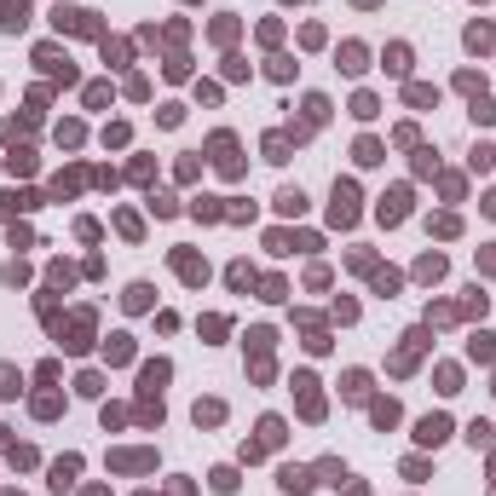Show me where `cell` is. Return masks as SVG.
<instances>
[{"mask_svg":"<svg viewBox=\"0 0 496 496\" xmlns=\"http://www.w3.org/2000/svg\"><path fill=\"white\" fill-rule=\"evenodd\" d=\"M53 23L70 29V35H99V12H81V6H58Z\"/></svg>","mask_w":496,"mask_h":496,"instance_id":"6da1fadb","label":"cell"},{"mask_svg":"<svg viewBox=\"0 0 496 496\" xmlns=\"http://www.w3.org/2000/svg\"><path fill=\"white\" fill-rule=\"evenodd\" d=\"M329 219H335V225H352V219H358V191H352V185H335V208H329Z\"/></svg>","mask_w":496,"mask_h":496,"instance_id":"7a4b0ae2","label":"cell"},{"mask_svg":"<svg viewBox=\"0 0 496 496\" xmlns=\"http://www.w3.org/2000/svg\"><path fill=\"white\" fill-rule=\"evenodd\" d=\"M450 439V416H421L416 421V444H444Z\"/></svg>","mask_w":496,"mask_h":496,"instance_id":"3957f363","label":"cell"},{"mask_svg":"<svg viewBox=\"0 0 496 496\" xmlns=\"http://www.w3.org/2000/svg\"><path fill=\"white\" fill-rule=\"evenodd\" d=\"M375 214H381V225H398L404 214H410V191H392V197H381V208H375Z\"/></svg>","mask_w":496,"mask_h":496,"instance_id":"277c9868","label":"cell"},{"mask_svg":"<svg viewBox=\"0 0 496 496\" xmlns=\"http://www.w3.org/2000/svg\"><path fill=\"white\" fill-rule=\"evenodd\" d=\"M29 23V0H0V29H23Z\"/></svg>","mask_w":496,"mask_h":496,"instance_id":"5b68a950","label":"cell"},{"mask_svg":"<svg viewBox=\"0 0 496 496\" xmlns=\"http://www.w3.org/2000/svg\"><path fill=\"white\" fill-rule=\"evenodd\" d=\"M277 485H283V490H294V496H300V490H312V485H318V479H312V473H306V468H283V473H277Z\"/></svg>","mask_w":496,"mask_h":496,"instance_id":"8992f818","label":"cell"},{"mask_svg":"<svg viewBox=\"0 0 496 496\" xmlns=\"http://www.w3.org/2000/svg\"><path fill=\"white\" fill-rule=\"evenodd\" d=\"M173 265H179V277H185V283H202V277H208V265L191 260V254H173Z\"/></svg>","mask_w":496,"mask_h":496,"instance_id":"52a82bcc","label":"cell"},{"mask_svg":"<svg viewBox=\"0 0 496 496\" xmlns=\"http://www.w3.org/2000/svg\"><path fill=\"white\" fill-rule=\"evenodd\" d=\"M75 473H81V462H75V456H64V462H53V490H64V485H75Z\"/></svg>","mask_w":496,"mask_h":496,"instance_id":"ba28073f","label":"cell"},{"mask_svg":"<svg viewBox=\"0 0 496 496\" xmlns=\"http://www.w3.org/2000/svg\"><path fill=\"white\" fill-rule=\"evenodd\" d=\"M416 277H421V283H439V277H444V254H421Z\"/></svg>","mask_w":496,"mask_h":496,"instance_id":"9c48e42d","label":"cell"},{"mask_svg":"<svg viewBox=\"0 0 496 496\" xmlns=\"http://www.w3.org/2000/svg\"><path fill=\"white\" fill-rule=\"evenodd\" d=\"M104 358H110V364H127V358H133V341H127V335H110V341H104Z\"/></svg>","mask_w":496,"mask_h":496,"instance_id":"30bf717a","label":"cell"},{"mask_svg":"<svg viewBox=\"0 0 496 496\" xmlns=\"http://www.w3.org/2000/svg\"><path fill=\"white\" fill-rule=\"evenodd\" d=\"M341 70H346V75L364 70V47H358V40H346V47H341Z\"/></svg>","mask_w":496,"mask_h":496,"instance_id":"8fae6325","label":"cell"},{"mask_svg":"<svg viewBox=\"0 0 496 496\" xmlns=\"http://www.w3.org/2000/svg\"><path fill=\"white\" fill-rule=\"evenodd\" d=\"M260 444H265V450L283 444V416H265V421H260Z\"/></svg>","mask_w":496,"mask_h":496,"instance_id":"7c38bea8","label":"cell"},{"mask_svg":"<svg viewBox=\"0 0 496 496\" xmlns=\"http://www.w3.org/2000/svg\"><path fill=\"white\" fill-rule=\"evenodd\" d=\"M58 410H64V398H58V392H40V398H35V416H40V421H53Z\"/></svg>","mask_w":496,"mask_h":496,"instance_id":"4fadbf2b","label":"cell"},{"mask_svg":"<svg viewBox=\"0 0 496 496\" xmlns=\"http://www.w3.org/2000/svg\"><path fill=\"white\" fill-rule=\"evenodd\" d=\"M468 358H479V364H490V358H496V335H473Z\"/></svg>","mask_w":496,"mask_h":496,"instance_id":"5bb4252c","label":"cell"},{"mask_svg":"<svg viewBox=\"0 0 496 496\" xmlns=\"http://www.w3.org/2000/svg\"><path fill=\"white\" fill-rule=\"evenodd\" d=\"M116 468H121V473H139V468H150V456H145V450H121Z\"/></svg>","mask_w":496,"mask_h":496,"instance_id":"9a60e30c","label":"cell"},{"mask_svg":"<svg viewBox=\"0 0 496 496\" xmlns=\"http://www.w3.org/2000/svg\"><path fill=\"white\" fill-rule=\"evenodd\" d=\"M18 387H23V375L12 364H0V398H18Z\"/></svg>","mask_w":496,"mask_h":496,"instance_id":"2e32d148","label":"cell"},{"mask_svg":"<svg viewBox=\"0 0 496 496\" xmlns=\"http://www.w3.org/2000/svg\"><path fill=\"white\" fill-rule=\"evenodd\" d=\"M121 300H127V312H145V306H150V283H133Z\"/></svg>","mask_w":496,"mask_h":496,"instance_id":"e0dca14e","label":"cell"},{"mask_svg":"<svg viewBox=\"0 0 496 496\" xmlns=\"http://www.w3.org/2000/svg\"><path fill=\"white\" fill-rule=\"evenodd\" d=\"M341 392H346V398H364V392H370V375H364V370H352V375L341 381Z\"/></svg>","mask_w":496,"mask_h":496,"instance_id":"ac0fdd59","label":"cell"},{"mask_svg":"<svg viewBox=\"0 0 496 496\" xmlns=\"http://www.w3.org/2000/svg\"><path fill=\"white\" fill-rule=\"evenodd\" d=\"M219 416H225V404H219V398H208V404H197V427H214Z\"/></svg>","mask_w":496,"mask_h":496,"instance_id":"d6986e66","label":"cell"},{"mask_svg":"<svg viewBox=\"0 0 496 496\" xmlns=\"http://www.w3.org/2000/svg\"><path fill=\"white\" fill-rule=\"evenodd\" d=\"M306 208V197H300V185L294 191H277V214H300Z\"/></svg>","mask_w":496,"mask_h":496,"instance_id":"ffe728a7","label":"cell"},{"mask_svg":"<svg viewBox=\"0 0 496 496\" xmlns=\"http://www.w3.org/2000/svg\"><path fill=\"white\" fill-rule=\"evenodd\" d=\"M265 156H272V162H289V133H272V139H265Z\"/></svg>","mask_w":496,"mask_h":496,"instance_id":"44dd1931","label":"cell"},{"mask_svg":"<svg viewBox=\"0 0 496 496\" xmlns=\"http://www.w3.org/2000/svg\"><path fill=\"white\" fill-rule=\"evenodd\" d=\"M381 156H387V150H381V145H375V139H358V162H364V167H375V162H381Z\"/></svg>","mask_w":496,"mask_h":496,"instance_id":"7402d4cb","label":"cell"},{"mask_svg":"<svg viewBox=\"0 0 496 496\" xmlns=\"http://www.w3.org/2000/svg\"><path fill=\"white\" fill-rule=\"evenodd\" d=\"M370 416H375V427H392V421H398V404H392V398H381Z\"/></svg>","mask_w":496,"mask_h":496,"instance_id":"603a6c76","label":"cell"},{"mask_svg":"<svg viewBox=\"0 0 496 496\" xmlns=\"http://www.w3.org/2000/svg\"><path fill=\"white\" fill-rule=\"evenodd\" d=\"M197 219H225V208H219V197H197Z\"/></svg>","mask_w":496,"mask_h":496,"instance_id":"cb8c5ba5","label":"cell"},{"mask_svg":"<svg viewBox=\"0 0 496 496\" xmlns=\"http://www.w3.org/2000/svg\"><path fill=\"white\" fill-rule=\"evenodd\" d=\"M139 381H145V392H156V387L167 381V364H145V375H139Z\"/></svg>","mask_w":496,"mask_h":496,"instance_id":"d4e9b609","label":"cell"},{"mask_svg":"<svg viewBox=\"0 0 496 496\" xmlns=\"http://www.w3.org/2000/svg\"><path fill=\"white\" fill-rule=\"evenodd\" d=\"M473 121H479V127H490V121H496V104H490V99H485V93H479V99H473Z\"/></svg>","mask_w":496,"mask_h":496,"instance_id":"484cf974","label":"cell"},{"mask_svg":"<svg viewBox=\"0 0 496 496\" xmlns=\"http://www.w3.org/2000/svg\"><path fill=\"white\" fill-rule=\"evenodd\" d=\"M387 70H392V75L410 70V47H392V53H387Z\"/></svg>","mask_w":496,"mask_h":496,"instance_id":"4316f807","label":"cell"},{"mask_svg":"<svg viewBox=\"0 0 496 496\" xmlns=\"http://www.w3.org/2000/svg\"><path fill=\"white\" fill-rule=\"evenodd\" d=\"M208 479H214V490H237V468H214Z\"/></svg>","mask_w":496,"mask_h":496,"instance_id":"83f0119b","label":"cell"},{"mask_svg":"<svg viewBox=\"0 0 496 496\" xmlns=\"http://www.w3.org/2000/svg\"><path fill=\"white\" fill-rule=\"evenodd\" d=\"M490 40H496V35H490L485 23H473V29H468V47H490Z\"/></svg>","mask_w":496,"mask_h":496,"instance_id":"f1b7e54d","label":"cell"},{"mask_svg":"<svg viewBox=\"0 0 496 496\" xmlns=\"http://www.w3.org/2000/svg\"><path fill=\"white\" fill-rule=\"evenodd\" d=\"M248 346L254 352H272V329H248Z\"/></svg>","mask_w":496,"mask_h":496,"instance_id":"f546056e","label":"cell"},{"mask_svg":"<svg viewBox=\"0 0 496 496\" xmlns=\"http://www.w3.org/2000/svg\"><path fill=\"white\" fill-rule=\"evenodd\" d=\"M468 444H490V421H473L468 427Z\"/></svg>","mask_w":496,"mask_h":496,"instance_id":"4dcf8cb0","label":"cell"},{"mask_svg":"<svg viewBox=\"0 0 496 496\" xmlns=\"http://www.w3.org/2000/svg\"><path fill=\"white\" fill-rule=\"evenodd\" d=\"M485 272H496V248H485Z\"/></svg>","mask_w":496,"mask_h":496,"instance_id":"1f68e13d","label":"cell"},{"mask_svg":"<svg viewBox=\"0 0 496 496\" xmlns=\"http://www.w3.org/2000/svg\"><path fill=\"white\" fill-rule=\"evenodd\" d=\"M485 214H490V219H496V197H485Z\"/></svg>","mask_w":496,"mask_h":496,"instance_id":"d6a6232c","label":"cell"}]
</instances>
